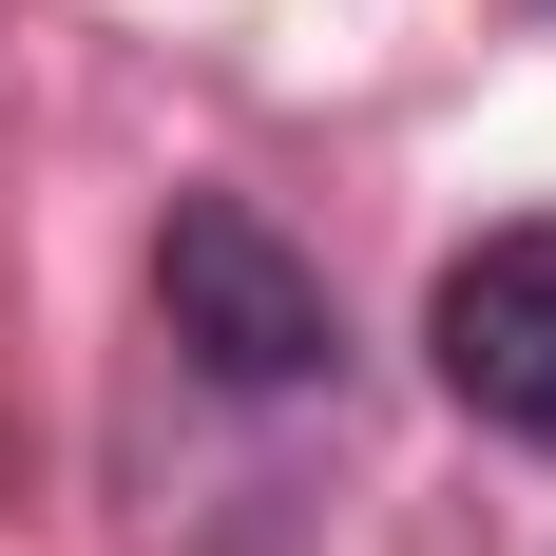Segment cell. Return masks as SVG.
Listing matches in <instances>:
<instances>
[{
	"label": "cell",
	"instance_id": "6da1fadb",
	"mask_svg": "<svg viewBox=\"0 0 556 556\" xmlns=\"http://www.w3.org/2000/svg\"><path fill=\"white\" fill-rule=\"evenodd\" d=\"M154 307H173V345H192V384H230V403H288V384H327V365H345L327 269H307L250 192H173V230H154Z\"/></svg>",
	"mask_w": 556,
	"mask_h": 556
},
{
	"label": "cell",
	"instance_id": "7a4b0ae2",
	"mask_svg": "<svg viewBox=\"0 0 556 556\" xmlns=\"http://www.w3.org/2000/svg\"><path fill=\"white\" fill-rule=\"evenodd\" d=\"M422 345H442V384L500 422V442L556 460V230H480L442 269V307H422Z\"/></svg>",
	"mask_w": 556,
	"mask_h": 556
}]
</instances>
